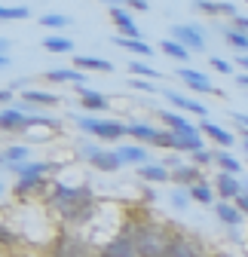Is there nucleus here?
Returning a JSON list of instances; mask_svg holds the SVG:
<instances>
[{"label":"nucleus","mask_w":248,"mask_h":257,"mask_svg":"<svg viewBox=\"0 0 248 257\" xmlns=\"http://www.w3.org/2000/svg\"><path fill=\"white\" fill-rule=\"evenodd\" d=\"M46 202L71 223L86 220L92 214V208H95V199H92L89 187H68V184H52Z\"/></svg>","instance_id":"nucleus-1"},{"label":"nucleus","mask_w":248,"mask_h":257,"mask_svg":"<svg viewBox=\"0 0 248 257\" xmlns=\"http://www.w3.org/2000/svg\"><path fill=\"white\" fill-rule=\"evenodd\" d=\"M129 236L135 242V251L138 257H166L169 245H172V236L166 233V227L153 220H141V223H129Z\"/></svg>","instance_id":"nucleus-2"},{"label":"nucleus","mask_w":248,"mask_h":257,"mask_svg":"<svg viewBox=\"0 0 248 257\" xmlns=\"http://www.w3.org/2000/svg\"><path fill=\"white\" fill-rule=\"evenodd\" d=\"M31 125H58V122L40 113H25V107H4V113H0V128L4 132H25Z\"/></svg>","instance_id":"nucleus-3"},{"label":"nucleus","mask_w":248,"mask_h":257,"mask_svg":"<svg viewBox=\"0 0 248 257\" xmlns=\"http://www.w3.org/2000/svg\"><path fill=\"white\" fill-rule=\"evenodd\" d=\"M77 125L83 128L86 135H95L101 141H119L122 135H126V125H122V122H116V119H98V116H89V113L80 116Z\"/></svg>","instance_id":"nucleus-4"},{"label":"nucleus","mask_w":248,"mask_h":257,"mask_svg":"<svg viewBox=\"0 0 248 257\" xmlns=\"http://www.w3.org/2000/svg\"><path fill=\"white\" fill-rule=\"evenodd\" d=\"M80 153H83L86 163H92L98 172H116V169L122 166L116 150H104V147H98V144H83Z\"/></svg>","instance_id":"nucleus-5"},{"label":"nucleus","mask_w":248,"mask_h":257,"mask_svg":"<svg viewBox=\"0 0 248 257\" xmlns=\"http://www.w3.org/2000/svg\"><path fill=\"white\" fill-rule=\"evenodd\" d=\"M172 40L181 43L184 49H190V52H202L205 49V31L199 25H175L172 28Z\"/></svg>","instance_id":"nucleus-6"},{"label":"nucleus","mask_w":248,"mask_h":257,"mask_svg":"<svg viewBox=\"0 0 248 257\" xmlns=\"http://www.w3.org/2000/svg\"><path fill=\"white\" fill-rule=\"evenodd\" d=\"M98 257H138V251H135V242H132L129 230H122L116 239H110V242L98 251Z\"/></svg>","instance_id":"nucleus-7"},{"label":"nucleus","mask_w":248,"mask_h":257,"mask_svg":"<svg viewBox=\"0 0 248 257\" xmlns=\"http://www.w3.org/2000/svg\"><path fill=\"white\" fill-rule=\"evenodd\" d=\"M110 19H113V25H116V31H119V37H132V40H141V31H138V25H135V19L122 10L119 4H110Z\"/></svg>","instance_id":"nucleus-8"},{"label":"nucleus","mask_w":248,"mask_h":257,"mask_svg":"<svg viewBox=\"0 0 248 257\" xmlns=\"http://www.w3.org/2000/svg\"><path fill=\"white\" fill-rule=\"evenodd\" d=\"M214 193L224 199V202H230V199H239L242 196V181L236 178V175H227V172H221V175H214Z\"/></svg>","instance_id":"nucleus-9"},{"label":"nucleus","mask_w":248,"mask_h":257,"mask_svg":"<svg viewBox=\"0 0 248 257\" xmlns=\"http://www.w3.org/2000/svg\"><path fill=\"white\" fill-rule=\"evenodd\" d=\"M175 150H181V153H199V150H205L199 125L187 128V132H175Z\"/></svg>","instance_id":"nucleus-10"},{"label":"nucleus","mask_w":248,"mask_h":257,"mask_svg":"<svg viewBox=\"0 0 248 257\" xmlns=\"http://www.w3.org/2000/svg\"><path fill=\"white\" fill-rule=\"evenodd\" d=\"M116 153H119V163L122 166H150V153L141 147V144H122V147H116Z\"/></svg>","instance_id":"nucleus-11"},{"label":"nucleus","mask_w":248,"mask_h":257,"mask_svg":"<svg viewBox=\"0 0 248 257\" xmlns=\"http://www.w3.org/2000/svg\"><path fill=\"white\" fill-rule=\"evenodd\" d=\"M199 132H202V135H208V138H211L214 144L221 147V150H224V147H233V144H236V135H233V132H227L224 125H218V122H211V119H202V125H199Z\"/></svg>","instance_id":"nucleus-12"},{"label":"nucleus","mask_w":248,"mask_h":257,"mask_svg":"<svg viewBox=\"0 0 248 257\" xmlns=\"http://www.w3.org/2000/svg\"><path fill=\"white\" fill-rule=\"evenodd\" d=\"M163 95L178 107V110H184V113H196V116H205L208 110H205V104H199L196 98H187V95H181V92H175V89H163Z\"/></svg>","instance_id":"nucleus-13"},{"label":"nucleus","mask_w":248,"mask_h":257,"mask_svg":"<svg viewBox=\"0 0 248 257\" xmlns=\"http://www.w3.org/2000/svg\"><path fill=\"white\" fill-rule=\"evenodd\" d=\"M52 257H89V248H86L77 236H61V239L55 242Z\"/></svg>","instance_id":"nucleus-14"},{"label":"nucleus","mask_w":248,"mask_h":257,"mask_svg":"<svg viewBox=\"0 0 248 257\" xmlns=\"http://www.w3.org/2000/svg\"><path fill=\"white\" fill-rule=\"evenodd\" d=\"M178 80H184V86H190L196 92H214L211 80L202 71H193V68H178Z\"/></svg>","instance_id":"nucleus-15"},{"label":"nucleus","mask_w":248,"mask_h":257,"mask_svg":"<svg viewBox=\"0 0 248 257\" xmlns=\"http://www.w3.org/2000/svg\"><path fill=\"white\" fill-rule=\"evenodd\" d=\"M166 257H202V254H199V245L196 242L184 239V236H172V245H169Z\"/></svg>","instance_id":"nucleus-16"},{"label":"nucleus","mask_w":248,"mask_h":257,"mask_svg":"<svg viewBox=\"0 0 248 257\" xmlns=\"http://www.w3.org/2000/svg\"><path fill=\"white\" fill-rule=\"evenodd\" d=\"M74 64H77V71H101V74L113 71V61L98 58V55H74Z\"/></svg>","instance_id":"nucleus-17"},{"label":"nucleus","mask_w":248,"mask_h":257,"mask_svg":"<svg viewBox=\"0 0 248 257\" xmlns=\"http://www.w3.org/2000/svg\"><path fill=\"white\" fill-rule=\"evenodd\" d=\"M126 135H132L138 144H157L160 128H153V125H147V122H129V125H126Z\"/></svg>","instance_id":"nucleus-18"},{"label":"nucleus","mask_w":248,"mask_h":257,"mask_svg":"<svg viewBox=\"0 0 248 257\" xmlns=\"http://www.w3.org/2000/svg\"><path fill=\"white\" fill-rule=\"evenodd\" d=\"M46 80L49 83H74L77 89L83 86V80H86V74L83 71H77V68H52V71H46Z\"/></svg>","instance_id":"nucleus-19"},{"label":"nucleus","mask_w":248,"mask_h":257,"mask_svg":"<svg viewBox=\"0 0 248 257\" xmlns=\"http://www.w3.org/2000/svg\"><path fill=\"white\" fill-rule=\"evenodd\" d=\"M214 214H218L221 223H227V227H239L242 223V211L236 208V202H214Z\"/></svg>","instance_id":"nucleus-20"},{"label":"nucleus","mask_w":248,"mask_h":257,"mask_svg":"<svg viewBox=\"0 0 248 257\" xmlns=\"http://www.w3.org/2000/svg\"><path fill=\"white\" fill-rule=\"evenodd\" d=\"M22 101H25V104H43V107H55V104H61L58 95L43 92V89H25V92H22Z\"/></svg>","instance_id":"nucleus-21"},{"label":"nucleus","mask_w":248,"mask_h":257,"mask_svg":"<svg viewBox=\"0 0 248 257\" xmlns=\"http://www.w3.org/2000/svg\"><path fill=\"white\" fill-rule=\"evenodd\" d=\"M80 104H83L86 110H107V107H110L104 95L95 92V89H89V86H80Z\"/></svg>","instance_id":"nucleus-22"},{"label":"nucleus","mask_w":248,"mask_h":257,"mask_svg":"<svg viewBox=\"0 0 248 257\" xmlns=\"http://www.w3.org/2000/svg\"><path fill=\"white\" fill-rule=\"evenodd\" d=\"M138 178H144L150 184H163V181H172V172L163 163H150V166H141L138 169Z\"/></svg>","instance_id":"nucleus-23"},{"label":"nucleus","mask_w":248,"mask_h":257,"mask_svg":"<svg viewBox=\"0 0 248 257\" xmlns=\"http://www.w3.org/2000/svg\"><path fill=\"white\" fill-rule=\"evenodd\" d=\"M157 113H160V122H166L172 132H187V128H196L184 113H172V110H157Z\"/></svg>","instance_id":"nucleus-24"},{"label":"nucleus","mask_w":248,"mask_h":257,"mask_svg":"<svg viewBox=\"0 0 248 257\" xmlns=\"http://www.w3.org/2000/svg\"><path fill=\"white\" fill-rule=\"evenodd\" d=\"M43 49H46V52H55V55L74 52V40L65 37V34H49V37H43Z\"/></svg>","instance_id":"nucleus-25"},{"label":"nucleus","mask_w":248,"mask_h":257,"mask_svg":"<svg viewBox=\"0 0 248 257\" xmlns=\"http://www.w3.org/2000/svg\"><path fill=\"white\" fill-rule=\"evenodd\" d=\"M214 166H221V172H227V175H239L242 172V163L233 156V153H227V150H214Z\"/></svg>","instance_id":"nucleus-26"},{"label":"nucleus","mask_w":248,"mask_h":257,"mask_svg":"<svg viewBox=\"0 0 248 257\" xmlns=\"http://www.w3.org/2000/svg\"><path fill=\"white\" fill-rule=\"evenodd\" d=\"M172 181H175V184H181V187H193V184H199V181H202V175H199V169H196V166H181V169H175V172H172Z\"/></svg>","instance_id":"nucleus-27"},{"label":"nucleus","mask_w":248,"mask_h":257,"mask_svg":"<svg viewBox=\"0 0 248 257\" xmlns=\"http://www.w3.org/2000/svg\"><path fill=\"white\" fill-rule=\"evenodd\" d=\"M28 147H22V144H13V147H7L4 150V166L7 169H13V166H25V159H28Z\"/></svg>","instance_id":"nucleus-28"},{"label":"nucleus","mask_w":248,"mask_h":257,"mask_svg":"<svg viewBox=\"0 0 248 257\" xmlns=\"http://www.w3.org/2000/svg\"><path fill=\"white\" fill-rule=\"evenodd\" d=\"M113 43L119 49H126V52H135V55H150V46L144 40H132V37H113Z\"/></svg>","instance_id":"nucleus-29"},{"label":"nucleus","mask_w":248,"mask_h":257,"mask_svg":"<svg viewBox=\"0 0 248 257\" xmlns=\"http://www.w3.org/2000/svg\"><path fill=\"white\" fill-rule=\"evenodd\" d=\"M190 196H193L196 202L208 205V202H214V187H211L208 181H199V184H193V187H190Z\"/></svg>","instance_id":"nucleus-30"},{"label":"nucleus","mask_w":248,"mask_h":257,"mask_svg":"<svg viewBox=\"0 0 248 257\" xmlns=\"http://www.w3.org/2000/svg\"><path fill=\"white\" fill-rule=\"evenodd\" d=\"M160 49H163L169 58H175V61H187V58H190V49H184V46H181V43H175L172 37H169V40H163V43H160Z\"/></svg>","instance_id":"nucleus-31"},{"label":"nucleus","mask_w":248,"mask_h":257,"mask_svg":"<svg viewBox=\"0 0 248 257\" xmlns=\"http://www.w3.org/2000/svg\"><path fill=\"white\" fill-rule=\"evenodd\" d=\"M221 37H224V40H227V43H230L233 49H242V52H248V34H242V31H236L233 25H230V28L224 31Z\"/></svg>","instance_id":"nucleus-32"},{"label":"nucleus","mask_w":248,"mask_h":257,"mask_svg":"<svg viewBox=\"0 0 248 257\" xmlns=\"http://www.w3.org/2000/svg\"><path fill=\"white\" fill-rule=\"evenodd\" d=\"M46 184V178H37V175H28V178H19L16 181V196H25V193H31V190H37V187H43Z\"/></svg>","instance_id":"nucleus-33"},{"label":"nucleus","mask_w":248,"mask_h":257,"mask_svg":"<svg viewBox=\"0 0 248 257\" xmlns=\"http://www.w3.org/2000/svg\"><path fill=\"white\" fill-rule=\"evenodd\" d=\"M126 68L132 71V77H160V71H157V68H150L147 61H135V58H129V61H126Z\"/></svg>","instance_id":"nucleus-34"},{"label":"nucleus","mask_w":248,"mask_h":257,"mask_svg":"<svg viewBox=\"0 0 248 257\" xmlns=\"http://www.w3.org/2000/svg\"><path fill=\"white\" fill-rule=\"evenodd\" d=\"M40 25H43V28H68L71 19H68L65 13H46V16H40Z\"/></svg>","instance_id":"nucleus-35"},{"label":"nucleus","mask_w":248,"mask_h":257,"mask_svg":"<svg viewBox=\"0 0 248 257\" xmlns=\"http://www.w3.org/2000/svg\"><path fill=\"white\" fill-rule=\"evenodd\" d=\"M28 16H31L28 7H0V19H4V22H10V19H28Z\"/></svg>","instance_id":"nucleus-36"},{"label":"nucleus","mask_w":248,"mask_h":257,"mask_svg":"<svg viewBox=\"0 0 248 257\" xmlns=\"http://www.w3.org/2000/svg\"><path fill=\"white\" fill-rule=\"evenodd\" d=\"M193 10L202 16H221V4H214V0H196Z\"/></svg>","instance_id":"nucleus-37"},{"label":"nucleus","mask_w":248,"mask_h":257,"mask_svg":"<svg viewBox=\"0 0 248 257\" xmlns=\"http://www.w3.org/2000/svg\"><path fill=\"white\" fill-rule=\"evenodd\" d=\"M190 199H193V196H190V190H181V187L172 190V205H175V208H187Z\"/></svg>","instance_id":"nucleus-38"},{"label":"nucleus","mask_w":248,"mask_h":257,"mask_svg":"<svg viewBox=\"0 0 248 257\" xmlns=\"http://www.w3.org/2000/svg\"><path fill=\"white\" fill-rule=\"evenodd\" d=\"M214 163V150H199V153H193V166L199 169V166H211Z\"/></svg>","instance_id":"nucleus-39"},{"label":"nucleus","mask_w":248,"mask_h":257,"mask_svg":"<svg viewBox=\"0 0 248 257\" xmlns=\"http://www.w3.org/2000/svg\"><path fill=\"white\" fill-rule=\"evenodd\" d=\"M157 147H172V150H175V132H172V128H160Z\"/></svg>","instance_id":"nucleus-40"},{"label":"nucleus","mask_w":248,"mask_h":257,"mask_svg":"<svg viewBox=\"0 0 248 257\" xmlns=\"http://www.w3.org/2000/svg\"><path fill=\"white\" fill-rule=\"evenodd\" d=\"M208 61H211V68L218 71V74H233V68H230V61H224V58H218V55H211Z\"/></svg>","instance_id":"nucleus-41"},{"label":"nucleus","mask_w":248,"mask_h":257,"mask_svg":"<svg viewBox=\"0 0 248 257\" xmlns=\"http://www.w3.org/2000/svg\"><path fill=\"white\" fill-rule=\"evenodd\" d=\"M129 86L132 89H144V92H157L160 86H153V83H147V80H129Z\"/></svg>","instance_id":"nucleus-42"},{"label":"nucleus","mask_w":248,"mask_h":257,"mask_svg":"<svg viewBox=\"0 0 248 257\" xmlns=\"http://www.w3.org/2000/svg\"><path fill=\"white\" fill-rule=\"evenodd\" d=\"M233 28L242 31V34H248V16H236V19H233Z\"/></svg>","instance_id":"nucleus-43"},{"label":"nucleus","mask_w":248,"mask_h":257,"mask_svg":"<svg viewBox=\"0 0 248 257\" xmlns=\"http://www.w3.org/2000/svg\"><path fill=\"white\" fill-rule=\"evenodd\" d=\"M221 16H230V19H236V16H239L236 4H221Z\"/></svg>","instance_id":"nucleus-44"},{"label":"nucleus","mask_w":248,"mask_h":257,"mask_svg":"<svg viewBox=\"0 0 248 257\" xmlns=\"http://www.w3.org/2000/svg\"><path fill=\"white\" fill-rule=\"evenodd\" d=\"M230 116H233V122H239L242 128H248V113H239V110H230Z\"/></svg>","instance_id":"nucleus-45"},{"label":"nucleus","mask_w":248,"mask_h":257,"mask_svg":"<svg viewBox=\"0 0 248 257\" xmlns=\"http://www.w3.org/2000/svg\"><path fill=\"white\" fill-rule=\"evenodd\" d=\"M233 202H236V208H239L242 214H248V196H245V193H242L239 199H233Z\"/></svg>","instance_id":"nucleus-46"},{"label":"nucleus","mask_w":248,"mask_h":257,"mask_svg":"<svg viewBox=\"0 0 248 257\" xmlns=\"http://www.w3.org/2000/svg\"><path fill=\"white\" fill-rule=\"evenodd\" d=\"M126 7H135L138 13H147V10H150V4H147V0H132V4H126Z\"/></svg>","instance_id":"nucleus-47"},{"label":"nucleus","mask_w":248,"mask_h":257,"mask_svg":"<svg viewBox=\"0 0 248 257\" xmlns=\"http://www.w3.org/2000/svg\"><path fill=\"white\" fill-rule=\"evenodd\" d=\"M0 239H4V245H10V242H16V236L10 233V227H4V230H0Z\"/></svg>","instance_id":"nucleus-48"},{"label":"nucleus","mask_w":248,"mask_h":257,"mask_svg":"<svg viewBox=\"0 0 248 257\" xmlns=\"http://www.w3.org/2000/svg\"><path fill=\"white\" fill-rule=\"evenodd\" d=\"M0 101L10 107V101H13V89H4V92H0Z\"/></svg>","instance_id":"nucleus-49"},{"label":"nucleus","mask_w":248,"mask_h":257,"mask_svg":"<svg viewBox=\"0 0 248 257\" xmlns=\"http://www.w3.org/2000/svg\"><path fill=\"white\" fill-rule=\"evenodd\" d=\"M236 61H239V68H245V71H248V55H236Z\"/></svg>","instance_id":"nucleus-50"},{"label":"nucleus","mask_w":248,"mask_h":257,"mask_svg":"<svg viewBox=\"0 0 248 257\" xmlns=\"http://www.w3.org/2000/svg\"><path fill=\"white\" fill-rule=\"evenodd\" d=\"M236 83H239V86H245V89H248V74H239V77H236Z\"/></svg>","instance_id":"nucleus-51"},{"label":"nucleus","mask_w":248,"mask_h":257,"mask_svg":"<svg viewBox=\"0 0 248 257\" xmlns=\"http://www.w3.org/2000/svg\"><path fill=\"white\" fill-rule=\"evenodd\" d=\"M242 147H245V153H248V128H242Z\"/></svg>","instance_id":"nucleus-52"}]
</instances>
